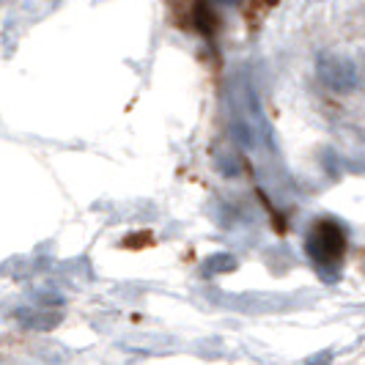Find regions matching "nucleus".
I'll return each instance as SVG.
<instances>
[{
	"label": "nucleus",
	"mask_w": 365,
	"mask_h": 365,
	"mask_svg": "<svg viewBox=\"0 0 365 365\" xmlns=\"http://www.w3.org/2000/svg\"><path fill=\"white\" fill-rule=\"evenodd\" d=\"M305 253L319 269H338L346 256V231L335 220L313 222L305 237Z\"/></svg>",
	"instance_id": "obj_1"
},
{
	"label": "nucleus",
	"mask_w": 365,
	"mask_h": 365,
	"mask_svg": "<svg viewBox=\"0 0 365 365\" xmlns=\"http://www.w3.org/2000/svg\"><path fill=\"white\" fill-rule=\"evenodd\" d=\"M316 77L327 91L338 96H349L363 86V74L360 66L341 53H322L316 58Z\"/></svg>",
	"instance_id": "obj_2"
},
{
	"label": "nucleus",
	"mask_w": 365,
	"mask_h": 365,
	"mask_svg": "<svg viewBox=\"0 0 365 365\" xmlns=\"http://www.w3.org/2000/svg\"><path fill=\"white\" fill-rule=\"evenodd\" d=\"M19 324L28 329H53L58 322H61V316L53 311H44V308H38V311H34V308H28V311H19L17 313Z\"/></svg>",
	"instance_id": "obj_3"
},
{
	"label": "nucleus",
	"mask_w": 365,
	"mask_h": 365,
	"mask_svg": "<svg viewBox=\"0 0 365 365\" xmlns=\"http://www.w3.org/2000/svg\"><path fill=\"white\" fill-rule=\"evenodd\" d=\"M231 269H237V258L228 256V253H217V256H212L206 264L201 267L203 277H209V274H222V272H231Z\"/></svg>",
	"instance_id": "obj_4"
},
{
	"label": "nucleus",
	"mask_w": 365,
	"mask_h": 365,
	"mask_svg": "<svg viewBox=\"0 0 365 365\" xmlns=\"http://www.w3.org/2000/svg\"><path fill=\"white\" fill-rule=\"evenodd\" d=\"M332 363V349H324V351H316L308 360H302L299 365H329Z\"/></svg>",
	"instance_id": "obj_5"
},
{
	"label": "nucleus",
	"mask_w": 365,
	"mask_h": 365,
	"mask_svg": "<svg viewBox=\"0 0 365 365\" xmlns=\"http://www.w3.org/2000/svg\"><path fill=\"white\" fill-rule=\"evenodd\" d=\"M220 3H237V0H220Z\"/></svg>",
	"instance_id": "obj_6"
}]
</instances>
